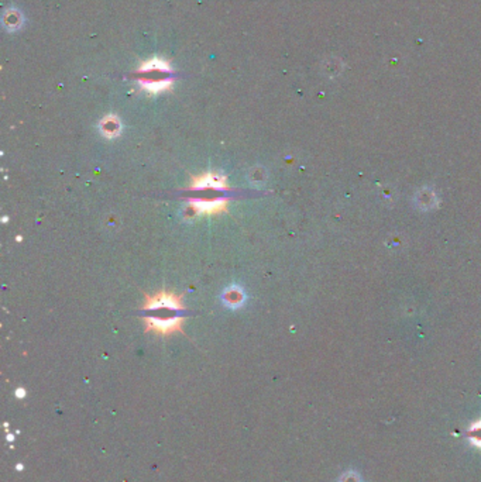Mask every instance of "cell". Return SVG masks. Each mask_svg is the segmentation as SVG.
I'll return each instance as SVG.
<instances>
[{
    "label": "cell",
    "mask_w": 481,
    "mask_h": 482,
    "mask_svg": "<svg viewBox=\"0 0 481 482\" xmlns=\"http://www.w3.org/2000/svg\"><path fill=\"white\" fill-rule=\"evenodd\" d=\"M145 327L148 332L168 336L175 332H180L184 324V319L181 316L173 317H145Z\"/></svg>",
    "instance_id": "obj_1"
},
{
    "label": "cell",
    "mask_w": 481,
    "mask_h": 482,
    "mask_svg": "<svg viewBox=\"0 0 481 482\" xmlns=\"http://www.w3.org/2000/svg\"><path fill=\"white\" fill-rule=\"evenodd\" d=\"M167 309L171 310H184V305L178 295L173 292H159L154 296H147L144 302V310H155V309Z\"/></svg>",
    "instance_id": "obj_2"
},
{
    "label": "cell",
    "mask_w": 481,
    "mask_h": 482,
    "mask_svg": "<svg viewBox=\"0 0 481 482\" xmlns=\"http://www.w3.org/2000/svg\"><path fill=\"white\" fill-rule=\"evenodd\" d=\"M191 189L192 190H201V189L225 190V189H229V186H227V179H226L225 175H219L216 172H206L192 178Z\"/></svg>",
    "instance_id": "obj_3"
},
{
    "label": "cell",
    "mask_w": 481,
    "mask_h": 482,
    "mask_svg": "<svg viewBox=\"0 0 481 482\" xmlns=\"http://www.w3.org/2000/svg\"><path fill=\"white\" fill-rule=\"evenodd\" d=\"M229 199L219 197L213 200H203V199H194L189 203V209L195 211V214H218L227 209Z\"/></svg>",
    "instance_id": "obj_4"
},
{
    "label": "cell",
    "mask_w": 481,
    "mask_h": 482,
    "mask_svg": "<svg viewBox=\"0 0 481 482\" xmlns=\"http://www.w3.org/2000/svg\"><path fill=\"white\" fill-rule=\"evenodd\" d=\"M100 130H102V133H103L106 137L112 138V137H116L120 133V124H119V121H117L116 117L109 116V117H106L105 120L100 123Z\"/></svg>",
    "instance_id": "obj_5"
},
{
    "label": "cell",
    "mask_w": 481,
    "mask_h": 482,
    "mask_svg": "<svg viewBox=\"0 0 481 482\" xmlns=\"http://www.w3.org/2000/svg\"><path fill=\"white\" fill-rule=\"evenodd\" d=\"M244 301V295L239 288H230L225 294V302L232 308H239Z\"/></svg>",
    "instance_id": "obj_6"
},
{
    "label": "cell",
    "mask_w": 481,
    "mask_h": 482,
    "mask_svg": "<svg viewBox=\"0 0 481 482\" xmlns=\"http://www.w3.org/2000/svg\"><path fill=\"white\" fill-rule=\"evenodd\" d=\"M143 88L145 91L152 92V93H157V92L166 91L171 86V81L168 79H163V81H151V82H147V81H143Z\"/></svg>",
    "instance_id": "obj_7"
}]
</instances>
